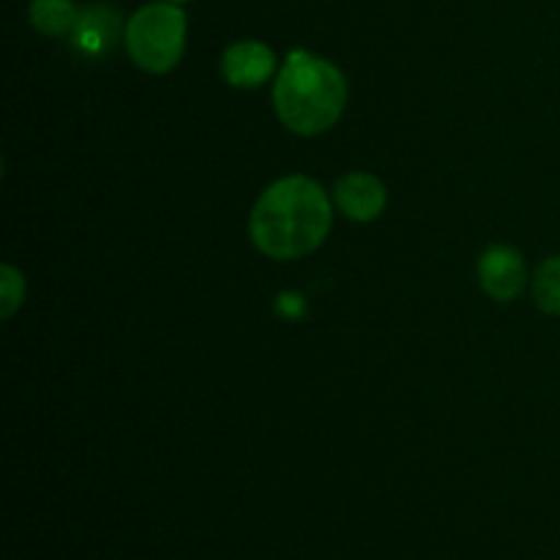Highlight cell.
Masks as SVG:
<instances>
[{
	"label": "cell",
	"mask_w": 560,
	"mask_h": 560,
	"mask_svg": "<svg viewBox=\"0 0 560 560\" xmlns=\"http://www.w3.org/2000/svg\"><path fill=\"white\" fill-rule=\"evenodd\" d=\"M126 49L140 69L164 74L184 58L186 14L175 3H148L126 22Z\"/></svg>",
	"instance_id": "3"
},
{
	"label": "cell",
	"mask_w": 560,
	"mask_h": 560,
	"mask_svg": "<svg viewBox=\"0 0 560 560\" xmlns=\"http://www.w3.org/2000/svg\"><path fill=\"white\" fill-rule=\"evenodd\" d=\"M348 102V80L326 58L293 49L273 85V107L290 131L315 137L331 129Z\"/></svg>",
	"instance_id": "2"
},
{
	"label": "cell",
	"mask_w": 560,
	"mask_h": 560,
	"mask_svg": "<svg viewBox=\"0 0 560 560\" xmlns=\"http://www.w3.org/2000/svg\"><path fill=\"white\" fill-rule=\"evenodd\" d=\"M334 197H337L339 211L353 222H372L386 208V189L375 175L366 173H350L339 178L334 186Z\"/></svg>",
	"instance_id": "6"
},
{
	"label": "cell",
	"mask_w": 560,
	"mask_h": 560,
	"mask_svg": "<svg viewBox=\"0 0 560 560\" xmlns=\"http://www.w3.org/2000/svg\"><path fill=\"white\" fill-rule=\"evenodd\" d=\"M120 31H124V22H120L118 11L96 3L80 11V20H77L74 31L69 36L77 52L85 55V58H102L118 44Z\"/></svg>",
	"instance_id": "5"
},
{
	"label": "cell",
	"mask_w": 560,
	"mask_h": 560,
	"mask_svg": "<svg viewBox=\"0 0 560 560\" xmlns=\"http://www.w3.org/2000/svg\"><path fill=\"white\" fill-rule=\"evenodd\" d=\"M27 20L42 36H69L80 20V11L71 0H33Z\"/></svg>",
	"instance_id": "8"
},
{
	"label": "cell",
	"mask_w": 560,
	"mask_h": 560,
	"mask_svg": "<svg viewBox=\"0 0 560 560\" xmlns=\"http://www.w3.org/2000/svg\"><path fill=\"white\" fill-rule=\"evenodd\" d=\"M279 312L288 317H299L301 312H304V304H301L299 295H282V299H279Z\"/></svg>",
	"instance_id": "11"
},
{
	"label": "cell",
	"mask_w": 560,
	"mask_h": 560,
	"mask_svg": "<svg viewBox=\"0 0 560 560\" xmlns=\"http://www.w3.org/2000/svg\"><path fill=\"white\" fill-rule=\"evenodd\" d=\"M0 284H3V306H0V315L3 317H11L14 315L16 306L22 304V295H25V282H22V277L16 273V268L11 266H3L0 268Z\"/></svg>",
	"instance_id": "10"
},
{
	"label": "cell",
	"mask_w": 560,
	"mask_h": 560,
	"mask_svg": "<svg viewBox=\"0 0 560 560\" xmlns=\"http://www.w3.org/2000/svg\"><path fill=\"white\" fill-rule=\"evenodd\" d=\"M277 58L262 42H238L222 55V74L235 88H257L271 77Z\"/></svg>",
	"instance_id": "7"
},
{
	"label": "cell",
	"mask_w": 560,
	"mask_h": 560,
	"mask_svg": "<svg viewBox=\"0 0 560 560\" xmlns=\"http://www.w3.org/2000/svg\"><path fill=\"white\" fill-rule=\"evenodd\" d=\"M167 3H175V5H180V3H186V0H167Z\"/></svg>",
	"instance_id": "12"
},
{
	"label": "cell",
	"mask_w": 560,
	"mask_h": 560,
	"mask_svg": "<svg viewBox=\"0 0 560 560\" xmlns=\"http://www.w3.org/2000/svg\"><path fill=\"white\" fill-rule=\"evenodd\" d=\"M534 301L547 315H560V255L547 257L534 277Z\"/></svg>",
	"instance_id": "9"
},
{
	"label": "cell",
	"mask_w": 560,
	"mask_h": 560,
	"mask_svg": "<svg viewBox=\"0 0 560 560\" xmlns=\"http://www.w3.org/2000/svg\"><path fill=\"white\" fill-rule=\"evenodd\" d=\"M331 230V202L317 180L290 175L262 191L249 219L257 249L273 260H295L326 241Z\"/></svg>",
	"instance_id": "1"
},
{
	"label": "cell",
	"mask_w": 560,
	"mask_h": 560,
	"mask_svg": "<svg viewBox=\"0 0 560 560\" xmlns=\"http://www.w3.org/2000/svg\"><path fill=\"white\" fill-rule=\"evenodd\" d=\"M528 282V268H525V257L512 246H490L479 260V284L487 295L495 301L520 299Z\"/></svg>",
	"instance_id": "4"
}]
</instances>
